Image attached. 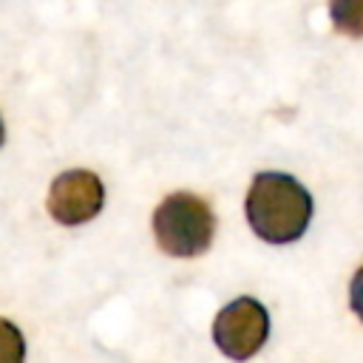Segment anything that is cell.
Segmentation results:
<instances>
[{"label": "cell", "instance_id": "1", "mask_svg": "<svg viewBox=\"0 0 363 363\" xmlns=\"http://www.w3.org/2000/svg\"><path fill=\"white\" fill-rule=\"evenodd\" d=\"M244 213L258 238L289 244L298 241L312 221V196L295 176L264 170L247 190Z\"/></svg>", "mask_w": 363, "mask_h": 363}, {"label": "cell", "instance_id": "2", "mask_svg": "<svg viewBox=\"0 0 363 363\" xmlns=\"http://www.w3.org/2000/svg\"><path fill=\"white\" fill-rule=\"evenodd\" d=\"M153 235L162 252L173 258H196L210 250L216 216L210 204L187 190L170 193L153 213Z\"/></svg>", "mask_w": 363, "mask_h": 363}, {"label": "cell", "instance_id": "3", "mask_svg": "<svg viewBox=\"0 0 363 363\" xmlns=\"http://www.w3.org/2000/svg\"><path fill=\"white\" fill-rule=\"evenodd\" d=\"M269 337V315L261 301L244 295L230 301L213 320L216 346L233 360H250Z\"/></svg>", "mask_w": 363, "mask_h": 363}, {"label": "cell", "instance_id": "4", "mask_svg": "<svg viewBox=\"0 0 363 363\" xmlns=\"http://www.w3.org/2000/svg\"><path fill=\"white\" fill-rule=\"evenodd\" d=\"M48 213L65 227H77L99 216L105 204V187L91 170H65L48 187Z\"/></svg>", "mask_w": 363, "mask_h": 363}, {"label": "cell", "instance_id": "5", "mask_svg": "<svg viewBox=\"0 0 363 363\" xmlns=\"http://www.w3.org/2000/svg\"><path fill=\"white\" fill-rule=\"evenodd\" d=\"M332 26L346 37H363V0H329Z\"/></svg>", "mask_w": 363, "mask_h": 363}, {"label": "cell", "instance_id": "6", "mask_svg": "<svg viewBox=\"0 0 363 363\" xmlns=\"http://www.w3.org/2000/svg\"><path fill=\"white\" fill-rule=\"evenodd\" d=\"M26 360V340H23V332L0 318V363H23Z\"/></svg>", "mask_w": 363, "mask_h": 363}, {"label": "cell", "instance_id": "7", "mask_svg": "<svg viewBox=\"0 0 363 363\" xmlns=\"http://www.w3.org/2000/svg\"><path fill=\"white\" fill-rule=\"evenodd\" d=\"M349 306L363 320V267L352 275V284H349Z\"/></svg>", "mask_w": 363, "mask_h": 363}, {"label": "cell", "instance_id": "8", "mask_svg": "<svg viewBox=\"0 0 363 363\" xmlns=\"http://www.w3.org/2000/svg\"><path fill=\"white\" fill-rule=\"evenodd\" d=\"M3 139H6V130H3V119H0V145H3Z\"/></svg>", "mask_w": 363, "mask_h": 363}]
</instances>
